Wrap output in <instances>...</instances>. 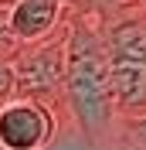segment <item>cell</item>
I'll list each match as a JSON object with an SVG mask.
<instances>
[{
	"label": "cell",
	"mask_w": 146,
	"mask_h": 150,
	"mask_svg": "<svg viewBox=\"0 0 146 150\" xmlns=\"http://www.w3.org/2000/svg\"><path fill=\"white\" fill-rule=\"evenodd\" d=\"M112 55L102 14L88 7H72L68 21V120L95 150H105L119 130V112L112 103Z\"/></svg>",
	"instance_id": "1"
},
{
	"label": "cell",
	"mask_w": 146,
	"mask_h": 150,
	"mask_svg": "<svg viewBox=\"0 0 146 150\" xmlns=\"http://www.w3.org/2000/svg\"><path fill=\"white\" fill-rule=\"evenodd\" d=\"M72 21V14H68ZM68 21L44 41H34L20 51L14 62L17 68V92L41 99L68 116V92H65V75H68Z\"/></svg>",
	"instance_id": "2"
},
{
	"label": "cell",
	"mask_w": 146,
	"mask_h": 150,
	"mask_svg": "<svg viewBox=\"0 0 146 150\" xmlns=\"http://www.w3.org/2000/svg\"><path fill=\"white\" fill-rule=\"evenodd\" d=\"M58 130L61 112L41 99L17 92L0 106V150H51Z\"/></svg>",
	"instance_id": "3"
},
{
	"label": "cell",
	"mask_w": 146,
	"mask_h": 150,
	"mask_svg": "<svg viewBox=\"0 0 146 150\" xmlns=\"http://www.w3.org/2000/svg\"><path fill=\"white\" fill-rule=\"evenodd\" d=\"M68 14H72L68 0H14L10 4V21L24 45H34L55 34L68 21Z\"/></svg>",
	"instance_id": "4"
},
{
	"label": "cell",
	"mask_w": 146,
	"mask_h": 150,
	"mask_svg": "<svg viewBox=\"0 0 146 150\" xmlns=\"http://www.w3.org/2000/svg\"><path fill=\"white\" fill-rule=\"evenodd\" d=\"M109 82H112V103H116L119 123L143 120L146 116V62L112 58Z\"/></svg>",
	"instance_id": "5"
},
{
	"label": "cell",
	"mask_w": 146,
	"mask_h": 150,
	"mask_svg": "<svg viewBox=\"0 0 146 150\" xmlns=\"http://www.w3.org/2000/svg\"><path fill=\"white\" fill-rule=\"evenodd\" d=\"M24 48H27V45L17 38L14 21H10V4L0 0V62H17Z\"/></svg>",
	"instance_id": "6"
}]
</instances>
